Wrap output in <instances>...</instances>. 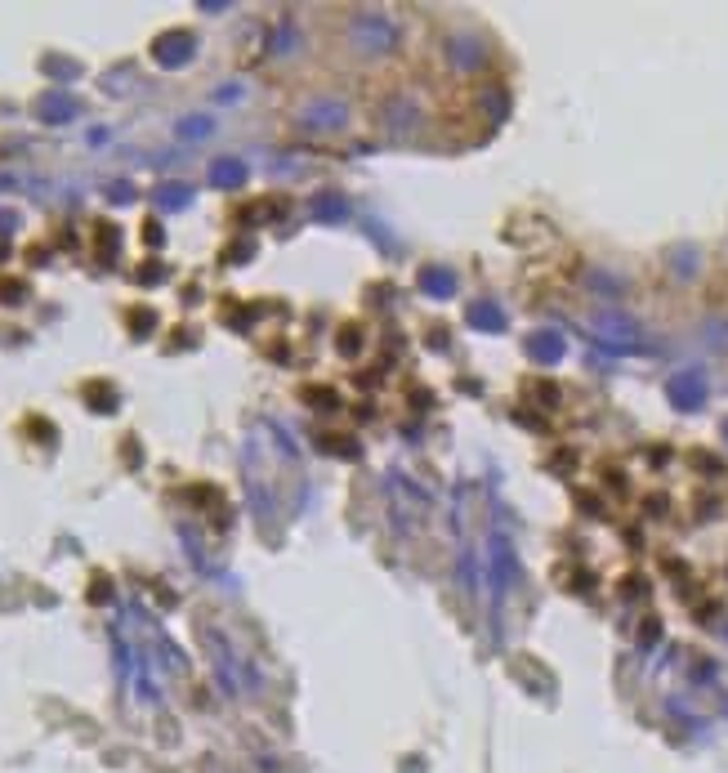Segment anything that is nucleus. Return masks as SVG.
I'll return each mask as SVG.
<instances>
[{
	"mask_svg": "<svg viewBox=\"0 0 728 773\" xmlns=\"http://www.w3.org/2000/svg\"><path fill=\"white\" fill-rule=\"evenodd\" d=\"M135 282H139V286H157V282H166V268L148 259V264H139V273H135Z\"/></svg>",
	"mask_w": 728,
	"mask_h": 773,
	"instance_id": "22",
	"label": "nucleus"
},
{
	"mask_svg": "<svg viewBox=\"0 0 728 773\" xmlns=\"http://www.w3.org/2000/svg\"><path fill=\"white\" fill-rule=\"evenodd\" d=\"M250 255H255V242H250V237H241V242L228 251V259H250Z\"/></svg>",
	"mask_w": 728,
	"mask_h": 773,
	"instance_id": "30",
	"label": "nucleus"
},
{
	"mask_svg": "<svg viewBox=\"0 0 728 773\" xmlns=\"http://www.w3.org/2000/svg\"><path fill=\"white\" fill-rule=\"evenodd\" d=\"M23 295H28L23 282H0V300H23Z\"/></svg>",
	"mask_w": 728,
	"mask_h": 773,
	"instance_id": "28",
	"label": "nucleus"
},
{
	"mask_svg": "<svg viewBox=\"0 0 728 773\" xmlns=\"http://www.w3.org/2000/svg\"><path fill=\"white\" fill-rule=\"evenodd\" d=\"M130 197H135L130 184H112V201H130Z\"/></svg>",
	"mask_w": 728,
	"mask_h": 773,
	"instance_id": "32",
	"label": "nucleus"
},
{
	"mask_svg": "<svg viewBox=\"0 0 728 773\" xmlns=\"http://www.w3.org/2000/svg\"><path fill=\"white\" fill-rule=\"evenodd\" d=\"M483 563H487L492 604L505 608V599L523 586V568H519V550H514V532H510V523H496V528L487 532V555H483Z\"/></svg>",
	"mask_w": 728,
	"mask_h": 773,
	"instance_id": "1",
	"label": "nucleus"
},
{
	"mask_svg": "<svg viewBox=\"0 0 728 773\" xmlns=\"http://www.w3.org/2000/svg\"><path fill=\"white\" fill-rule=\"evenodd\" d=\"M299 126L313 130V135H331V130H344L348 126V103L335 99V95H313L304 108H299Z\"/></svg>",
	"mask_w": 728,
	"mask_h": 773,
	"instance_id": "7",
	"label": "nucleus"
},
{
	"mask_svg": "<svg viewBox=\"0 0 728 773\" xmlns=\"http://www.w3.org/2000/svg\"><path fill=\"white\" fill-rule=\"evenodd\" d=\"M308 219H317V224H344L348 219V197L344 193H317V197H308Z\"/></svg>",
	"mask_w": 728,
	"mask_h": 773,
	"instance_id": "14",
	"label": "nucleus"
},
{
	"mask_svg": "<svg viewBox=\"0 0 728 773\" xmlns=\"http://www.w3.org/2000/svg\"><path fill=\"white\" fill-rule=\"evenodd\" d=\"M523 353H528L536 366H559L563 353H568V340H563L554 326H541V331H532V335L523 340Z\"/></svg>",
	"mask_w": 728,
	"mask_h": 773,
	"instance_id": "10",
	"label": "nucleus"
},
{
	"mask_svg": "<svg viewBox=\"0 0 728 773\" xmlns=\"http://www.w3.org/2000/svg\"><path fill=\"white\" fill-rule=\"evenodd\" d=\"M246 161H237V157H219V161H210V170H206V179H210V188H224V193H237L241 184H246Z\"/></svg>",
	"mask_w": 728,
	"mask_h": 773,
	"instance_id": "13",
	"label": "nucleus"
},
{
	"mask_svg": "<svg viewBox=\"0 0 728 773\" xmlns=\"http://www.w3.org/2000/svg\"><path fill=\"white\" fill-rule=\"evenodd\" d=\"M45 72H50V77H77L81 68H77V63H68V59H45Z\"/></svg>",
	"mask_w": 728,
	"mask_h": 773,
	"instance_id": "27",
	"label": "nucleus"
},
{
	"mask_svg": "<svg viewBox=\"0 0 728 773\" xmlns=\"http://www.w3.org/2000/svg\"><path fill=\"white\" fill-rule=\"evenodd\" d=\"M5 255H10V246H0V259H5Z\"/></svg>",
	"mask_w": 728,
	"mask_h": 773,
	"instance_id": "34",
	"label": "nucleus"
},
{
	"mask_svg": "<svg viewBox=\"0 0 728 773\" xmlns=\"http://www.w3.org/2000/svg\"><path fill=\"white\" fill-rule=\"evenodd\" d=\"M465 322H470L474 331H492V335H501V331L510 326V313H505L496 300H474V304L465 308Z\"/></svg>",
	"mask_w": 728,
	"mask_h": 773,
	"instance_id": "12",
	"label": "nucleus"
},
{
	"mask_svg": "<svg viewBox=\"0 0 728 773\" xmlns=\"http://www.w3.org/2000/svg\"><path fill=\"white\" fill-rule=\"evenodd\" d=\"M19 224H23V219H19V210H5V206H0V237H14V233H19Z\"/></svg>",
	"mask_w": 728,
	"mask_h": 773,
	"instance_id": "26",
	"label": "nucleus"
},
{
	"mask_svg": "<svg viewBox=\"0 0 728 773\" xmlns=\"http://www.w3.org/2000/svg\"><path fill=\"white\" fill-rule=\"evenodd\" d=\"M210 130H215V126H210V117H184V121H179V130H175V135H179V139H188V144H192V139H210Z\"/></svg>",
	"mask_w": 728,
	"mask_h": 773,
	"instance_id": "19",
	"label": "nucleus"
},
{
	"mask_svg": "<svg viewBox=\"0 0 728 773\" xmlns=\"http://www.w3.org/2000/svg\"><path fill=\"white\" fill-rule=\"evenodd\" d=\"M724 443H728V421H724Z\"/></svg>",
	"mask_w": 728,
	"mask_h": 773,
	"instance_id": "35",
	"label": "nucleus"
},
{
	"mask_svg": "<svg viewBox=\"0 0 728 773\" xmlns=\"http://www.w3.org/2000/svg\"><path fill=\"white\" fill-rule=\"evenodd\" d=\"M37 117H41L45 126H68V121L81 117V99L68 95V90H45V95L37 99Z\"/></svg>",
	"mask_w": 728,
	"mask_h": 773,
	"instance_id": "11",
	"label": "nucleus"
},
{
	"mask_svg": "<svg viewBox=\"0 0 728 773\" xmlns=\"http://www.w3.org/2000/svg\"><path fill=\"white\" fill-rule=\"evenodd\" d=\"M666 264H670V277H675V282H692L697 268H701V251H697L692 242L670 246V251H666Z\"/></svg>",
	"mask_w": 728,
	"mask_h": 773,
	"instance_id": "15",
	"label": "nucleus"
},
{
	"mask_svg": "<svg viewBox=\"0 0 728 773\" xmlns=\"http://www.w3.org/2000/svg\"><path fill=\"white\" fill-rule=\"evenodd\" d=\"M483 112H492V121H501V117L510 112V99H505V90H501V86H492V90L483 95Z\"/></svg>",
	"mask_w": 728,
	"mask_h": 773,
	"instance_id": "21",
	"label": "nucleus"
},
{
	"mask_svg": "<svg viewBox=\"0 0 728 773\" xmlns=\"http://www.w3.org/2000/svg\"><path fill=\"white\" fill-rule=\"evenodd\" d=\"M161 237H166V233H161V224H157V219H148V224H143V242H148V246H161Z\"/></svg>",
	"mask_w": 728,
	"mask_h": 773,
	"instance_id": "29",
	"label": "nucleus"
},
{
	"mask_svg": "<svg viewBox=\"0 0 728 773\" xmlns=\"http://www.w3.org/2000/svg\"><path fill=\"white\" fill-rule=\"evenodd\" d=\"M152 326H157V313H152V308H135V313H130V331H135V335H148Z\"/></svg>",
	"mask_w": 728,
	"mask_h": 773,
	"instance_id": "23",
	"label": "nucleus"
},
{
	"mask_svg": "<svg viewBox=\"0 0 728 773\" xmlns=\"http://www.w3.org/2000/svg\"><path fill=\"white\" fill-rule=\"evenodd\" d=\"M590 286H599V291H621V282H617V277H603V273H590Z\"/></svg>",
	"mask_w": 728,
	"mask_h": 773,
	"instance_id": "31",
	"label": "nucleus"
},
{
	"mask_svg": "<svg viewBox=\"0 0 728 773\" xmlns=\"http://www.w3.org/2000/svg\"><path fill=\"white\" fill-rule=\"evenodd\" d=\"M585 331H590L603 349H612V353H634V349H643V326H639L626 308H617V304L590 308V313H585Z\"/></svg>",
	"mask_w": 728,
	"mask_h": 773,
	"instance_id": "2",
	"label": "nucleus"
},
{
	"mask_svg": "<svg viewBox=\"0 0 728 773\" xmlns=\"http://www.w3.org/2000/svg\"><path fill=\"white\" fill-rule=\"evenodd\" d=\"M188 201H192V188L188 184H161L157 188V206L161 210H184Z\"/></svg>",
	"mask_w": 728,
	"mask_h": 773,
	"instance_id": "17",
	"label": "nucleus"
},
{
	"mask_svg": "<svg viewBox=\"0 0 728 773\" xmlns=\"http://www.w3.org/2000/svg\"><path fill=\"white\" fill-rule=\"evenodd\" d=\"M376 117H380L385 135H394V139L416 135V130L425 126V108L416 103V95H412V90H394V95H389V99L376 108Z\"/></svg>",
	"mask_w": 728,
	"mask_h": 773,
	"instance_id": "4",
	"label": "nucleus"
},
{
	"mask_svg": "<svg viewBox=\"0 0 728 773\" xmlns=\"http://www.w3.org/2000/svg\"><path fill=\"white\" fill-rule=\"evenodd\" d=\"M192 54H197V37H192L188 28H170V32H161V37L152 41V59H157L161 68H184Z\"/></svg>",
	"mask_w": 728,
	"mask_h": 773,
	"instance_id": "8",
	"label": "nucleus"
},
{
	"mask_svg": "<svg viewBox=\"0 0 728 773\" xmlns=\"http://www.w3.org/2000/svg\"><path fill=\"white\" fill-rule=\"evenodd\" d=\"M421 291L425 295H434V300H452L456 295V273L452 268H438V264H429V268H421Z\"/></svg>",
	"mask_w": 728,
	"mask_h": 773,
	"instance_id": "16",
	"label": "nucleus"
},
{
	"mask_svg": "<svg viewBox=\"0 0 728 773\" xmlns=\"http://www.w3.org/2000/svg\"><path fill=\"white\" fill-rule=\"evenodd\" d=\"M357 335H362V331H357V326H344V331H339V340H335V349H339V353H348V358H353V353H357V349H362V340H357Z\"/></svg>",
	"mask_w": 728,
	"mask_h": 773,
	"instance_id": "25",
	"label": "nucleus"
},
{
	"mask_svg": "<svg viewBox=\"0 0 728 773\" xmlns=\"http://www.w3.org/2000/svg\"><path fill=\"white\" fill-rule=\"evenodd\" d=\"M94 242H99V259H112L117 246H121V233H117L112 224H99V228H94Z\"/></svg>",
	"mask_w": 728,
	"mask_h": 773,
	"instance_id": "20",
	"label": "nucleus"
},
{
	"mask_svg": "<svg viewBox=\"0 0 728 773\" xmlns=\"http://www.w3.org/2000/svg\"><path fill=\"white\" fill-rule=\"evenodd\" d=\"M706 399H710V380H706L697 366L675 371V375L666 380V403H670L675 412H701Z\"/></svg>",
	"mask_w": 728,
	"mask_h": 773,
	"instance_id": "5",
	"label": "nucleus"
},
{
	"mask_svg": "<svg viewBox=\"0 0 728 773\" xmlns=\"http://www.w3.org/2000/svg\"><path fill=\"white\" fill-rule=\"evenodd\" d=\"M447 63L461 68V72L483 68V63H487V41L474 37V32H456V37H447Z\"/></svg>",
	"mask_w": 728,
	"mask_h": 773,
	"instance_id": "9",
	"label": "nucleus"
},
{
	"mask_svg": "<svg viewBox=\"0 0 728 773\" xmlns=\"http://www.w3.org/2000/svg\"><path fill=\"white\" fill-rule=\"evenodd\" d=\"M197 635H201V648H206V653L215 657V675H219V684H224L228 693H241V688H246V670H241V662L233 657L228 639H224V635H219V630H215L210 621H206V626H201Z\"/></svg>",
	"mask_w": 728,
	"mask_h": 773,
	"instance_id": "6",
	"label": "nucleus"
},
{
	"mask_svg": "<svg viewBox=\"0 0 728 773\" xmlns=\"http://www.w3.org/2000/svg\"><path fill=\"white\" fill-rule=\"evenodd\" d=\"M86 403L94 407V412H112L117 407V390H112V384H103V380H94V384H86Z\"/></svg>",
	"mask_w": 728,
	"mask_h": 773,
	"instance_id": "18",
	"label": "nucleus"
},
{
	"mask_svg": "<svg viewBox=\"0 0 728 773\" xmlns=\"http://www.w3.org/2000/svg\"><path fill=\"white\" fill-rule=\"evenodd\" d=\"M348 45L357 59H385L398 50V23L380 10H362L348 19Z\"/></svg>",
	"mask_w": 728,
	"mask_h": 773,
	"instance_id": "3",
	"label": "nucleus"
},
{
	"mask_svg": "<svg viewBox=\"0 0 728 773\" xmlns=\"http://www.w3.org/2000/svg\"><path fill=\"white\" fill-rule=\"evenodd\" d=\"M228 99H241V86H224L219 90V103H228Z\"/></svg>",
	"mask_w": 728,
	"mask_h": 773,
	"instance_id": "33",
	"label": "nucleus"
},
{
	"mask_svg": "<svg viewBox=\"0 0 728 773\" xmlns=\"http://www.w3.org/2000/svg\"><path fill=\"white\" fill-rule=\"evenodd\" d=\"M701 335H710V340H706L710 349H728V322H706Z\"/></svg>",
	"mask_w": 728,
	"mask_h": 773,
	"instance_id": "24",
	"label": "nucleus"
}]
</instances>
